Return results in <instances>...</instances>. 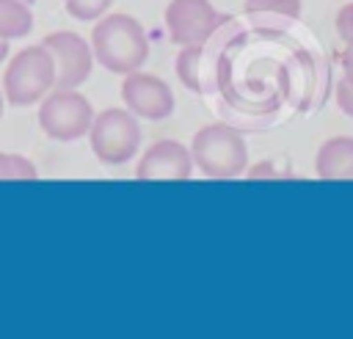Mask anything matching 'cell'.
I'll use <instances>...</instances> for the list:
<instances>
[{"label":"cell","mask_w":353,"mask_h":339,"mask_svg":"<svg viewBox=\"0 0 353 339\" xmlns=\"http://www.w3.org/2000/svg\"><path fill=\"white\" fill-rule=\"evenodd\" d=\"M193 174V157H190V149L179 141H171V138H163L157 143H152L138 165H135V179H188Z\"/></svg>","instance_id":"9c48e42d"},{"label":"cell","mask_w":353,"mask_h":339,"mask_svg":"<svg viewBox=\"0 0 353 339\" xmlns=\"http://www.w3.org/2000/svg\"><path fill=\"white\" fill-rule=\"evenodd\" d=\"M248 11H265V14H284V17H298L301 14V0H245Z\"/></svg>","instance_id":"9a60e30c"},{"label":"cell","mask_w":353,"mask_h":339,"mask_svg":"<svg viewBox=\"0 0 353 339\" xmlns=\"http://www.w3.org/2000/svg\"><path fill=\"white\" fill-rule=\"evenodd\" d=\"M94 107L88 96H83L74 88H52L39 107V127L44 130L47 138L52 141H77L88 135L91 121H94Z\"/></svg>","instance_id":"5b68a950"},{"label":"cell","mask_w":353,"mask_h":339,"mask_svg":"<svg viewBox=\"0 0 353 339\" xmlns=\"http://www.w3.org/2000/svg\"><path fill=\"white\" fill-rule=\"evenodd\" d=\"M336 105H339V110H342L345 116L353 119V85L345 83V80L336 83Z\"/></svg>","instance_id":"e0dca14e"},{"label":"cell","mask_w":353,"mask_h":339,"mask_svg":"<svg viewBox=\"0 0 353 339\" xmlns=\"http://www.w3.org/2000/svg\"><path fill=\"white\" fill-rule=\"evenodd\" d=\"M0 179H36V165L22 154L0 152Z\"/></svg>","instance_id":"4fadbf2b"},{"label":"cell","mask_w":353,"mask_h":339,"mask_svg":"<svg viewBox=\"0 0 353 339\" xmlns=\"http://www.w3.org/2000/svg\"><path fill=\"white\" fill-rule=\"evenodd\" d=\"M41 44L50 50L55 61V88H77L91 77L94 50L80 33L55 30V33H47Z\"/></svg>","instance_id":"8992f818"},{"label":"cell","mask_w":353,"mask_h":339,"mask_svg":"<svg viewBox=\"0 0 353 339\" xmlns=\"http://www.w3.org/2000/svg\"><path fill=\"white\" fill-rule=\"evenodd\" d=\"M55 88V61L44 44L22 47L6 66L3 96L17 107L41 102Z\"/></svg>","instance_id":"3957f363"},{"label":"cell","mask_w":353,"mask_h":339,"mask_svg":"<svg viewBox=\"0 0 353 339\" xmlns=\"http://www.w3.org/2000/svg\"><path fill=\"white\" fill-rule=\"evenodd\" d=\"M121 99H124V107L132 110L138 119L163 121L174 113V94H171L168 83L157 74H146L138 69L124 74Z\"/></svg>","instance_id":"ba28073f"},{"label":"cell","mask_w":353,"mask_h":339,"mask_svg":"<svg viewBox=\"0 0 353 339\" xmlns=\"http://www.w3.org/2000/svg\"><path fill=\"white\" fill-rule=\"evenodd\" d=\"M8 58V41L6 39H0V63Z\"/></svg>","instance_id":"d6986e66"},{"label":"cell","mask_w":353,"mask_h":339,"mask_svg":"<svg viewBox=\"0 0 353 339\" xmlns=\"http://www.w3.org/2000/svg\"><path fill=\"white\" fill-rule=\"evenodd\" d=\"M94 58L113 74H130L149 58L143 25L130 14H102L91 30Z\"/></svg>","instance_id":"6da1fadb"},{"label":"cell","mask_w":353,"mask_h":339,"mask_svg":"<svg viewBox=\"0 0 353 339\" xmlns=\"http://www.w3.org/2000/svg\"><path fill=\"white\" fill-rule=\"evenodd\" d=\"M334 25H336V33H339V39L345 41V47H353V3H345V6L336 11Z\"/></svg>","instance_id":"2e32d148"},{"label":"cell","mask_w":353,"mask_h":339,"mask_svg":"<svg viewBox=\"0 0 353 339\" xmlns=\"http://www.w3.org/2000/svg\"><path fill=\"white\" fill-rule=\"evenodd\" d=\"M218 25L221 14L210 0H171L165 6V28L179 47L207 44Z\"/></svg>","instance_id":"52a82bcc"},{"label":"cell","mask_w":353,"mask_h":339,"mask_svg":"<svg viewBox=\"0 0 353 339\" xmlns=\"http://www.w3.org/2000/svg\"><path fill=\"white\" fill-rule=\"evenodd\" d=\"M3 102H6V96H3V91H0V116H3Z\"/></svg>","instance_id":"ffe728a7"},{"label":"cell","mask_w":353,"mask_h":339,"mask_svg":"<svg viewBox=\"0 0 353 339\" xmlns=\"http://www.w3.org/2000/svg\"><path fill=\"white\" fill-rule=\"evenodd\" d=\"M339 63H342V80L353 85V47H345V50H342Z\"/></svg>","instance_id":"ac0fdd59"},{"label":"cell","mask_w":353,"mask_h":339,"mask_svg":"<svg viewBox=\"0 0 353 339\" xmlns=\"http://www.w3.org/2000/svg\"><path fill=\"white\" fill-rule=\"evenodd\" d=\"M33 30V11L25 0H0V39H22Z\"/></svg>","instance_id":"8fae6325"},{"label":"cell","mask_w":353,"mask_h":339,"mask_svg":"<svg viewBox=\"0 0 353 339\" xmlns=\"http://www.w3.org/2000/svg\"><path fill=\"white\" fill-rule=\"evenodd\" d=\"M113 0H63L66 6V14L80 19V22H91V19H99L108 8H110Z\"/></svg>","instance_id":"5bb4252c"},{"label":"cell","mask_w":353,"mask_h":339,"mask_svg":"<svg viewBox=\"0 0 353 339\" xmlns=\"http://www.w3.org/2000/svg\"><path fill=\"white\" fill-rule=\"evenodd\" d=\"M25 3H33V0H25Z\"/></svg>","instance_id":"44dd1931"},{"label":"cell","mask_w":353,"mask_h":339,"mask_svg":"<svg viewBox=\"0 0 353 339\" xmlns=\"http://www.w3.org/2000/svg\"><path fill=\"white\" fill-rule=\"evenodd\" d=\"M204 44H188L176 52V77L188 91H204Z\"/></svg>","instance_id":"7c38bea8"},{"label":"cell","mask_w":353,"mask_h":339,"mask_svg":"<svg viewBox=\"0 0 353 339\" xmlns=\"http://www.w3.org/2000/svg\"><path fill=\"white\" fill-rule=\"evenodd\" d=\"M314 171L320 179H353V138H328L314 154Z\"/></svg>","instance_id":"30bf717a"},{"label":"cell","mask_w":353,"mask_h":339,"mask_svg":"<svg viewBox=\"0 0 353 339\" xmlns=\"http://www.w3.org/2000/svg\"><path fill=\"white\" fill-rule=\"evenodd\" d=\"M193 165L210 179H234L248 168V146L240 130L229 124H207L190 141Z\"/></svg>","instance_id":"7a4b0ae2"},{"label":"cell","mask_w":353,"mask_h":339,"mask_svg":"<svg viewBox=\"0 0 353 339\" xmlns=\"http://www.w3.org/2000/svg\"><path fill=\"white\" fill-rule=\"evenodd\" d=\"M88 141L94 157L102 165H124L138 154L141 146L138 116L127 107H108L94 116Z\"/></svg>","instance_id":"277c9868"}]
</instances>
